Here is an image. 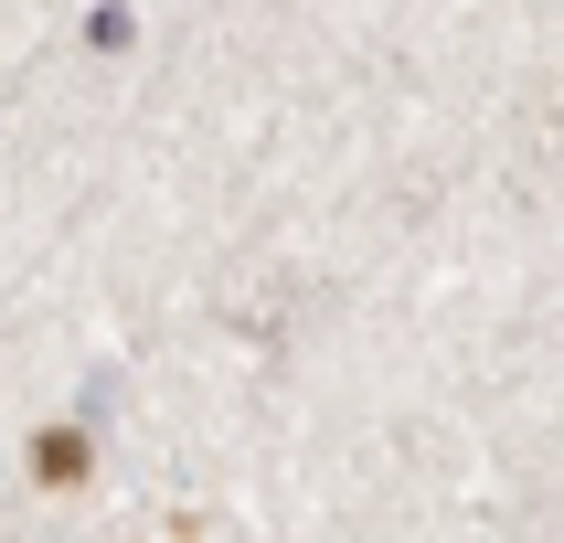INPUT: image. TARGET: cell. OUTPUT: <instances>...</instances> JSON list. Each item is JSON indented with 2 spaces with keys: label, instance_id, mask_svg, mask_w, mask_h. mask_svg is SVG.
<instances>
[{
  "label": "cell",
  "instance_id": "6da1fadb",
  "mask_svg": "<svg viewBox=\"0 0 564 543\" xmlns=\"http://www.w3.org/2000/svg\"><path fill=\"white\" fill-rule=\"evenodd\" d=\"M86 426H43V437H32V479H43V490H64V479H86Z\"/></svg>",
  "mask_w": 564,
  "mask_h": 543
}]
</instances>
